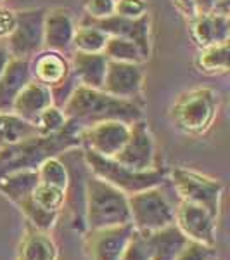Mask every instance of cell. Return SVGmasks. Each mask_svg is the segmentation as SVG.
Wrapping results in <instances>:
<instances>
[{"label":"cell","instance_id":"cell-19","mask_svg":"<svg viewBox=\"0 0 230 260\" xmlns=\"http://www.w3.org/2000/svg\"><path fill=\"white\" fill-rule=\"evenodd\" d=\"M71 73L74 80L80 85L92 87V89H100L104 82V75L107 68V57L102 52H78L73 50L69 54Z\"/></svg>","mask_w":230,"mask_h":260},{"label":"cell","instance_id":"cell-36","mask_svg":"<svg viewBox=\"0 0 230 260\" xmlns=\"http://www.w3.org/2000/svg\"><path fill=\"white\" fill-rule=\"evenodd\" d=\"M171 4H173L175 9L180 12L182 16H185L187 19H192L196 16L194 0H171Z\"/></svg>","mask_w":230,"mask_h":260},{"label":"cell","instance_id":"cell-39","mask_svg":"<svg viewBox=\"0 0 230 260\" xmlns=\"http://www.w3.org/2000/svg\"><path fill=\"white\" fill-rule=\"evenodd\" d=\"M213 12L221 16H230V0H216Z\"/></svg>","mask_w":230,"mask_h":260},{"label":"cell","instance_id":"cell-14","mask_svg":"<svg viewBox=\"0 0 230 260\" xmlns=\"http://www.w3.org/2000/svg\"><path fill=\"white\" fill-rule=\"evenodd\" d=\"M144 87V70L137 62H120L107 61L106 75H104L102 89L114 98L139 101L142 98Z\"/></svg>","mask_w":230,"mask_h":260},{"label":"cell","instance_id":"cell-25","mask_svg":"<svg viewBox=\"0 0 230 260\" xmlns=\"http://www.w3.org/2000/svg\"><path fill=\"white\" fill-rule=\"evenodd\" d=\"M39 136L31 121L23 120L16 113H0V149L28 137Z\"/></svg>","mask_w":230,"mask_h":260},{"label":"cell","instance_id":"cell-21","mask_svg":"<svg viewBox=\"0 0 230 260\" xmlns=\"http://www.w3.org/2000/svg\"><path fill=\"white\" fill-rule=\"evenodd\" d=\"M16 260H59V248L49 231L26 225Z\"/></svg>","mask_w":230,"mask_h":260},{"label":"cell","instance_id":"cell-17","mask_svg":"<svg viewBox=\"0 0 230 260\" xmlns=\"http://www.w3.org/2000/svg\"><path fill=\"white\" fill-rule=\"evenodd\" d=\"M189 31L198 47H208L213 44L228 42L230 39V16L221 14H198L189 19Z\"/></svg>","mask_w":230,"mask_h":260},{"label":"cell","instance_id":"cell-28","mask_svg":"<svg viewBox=\"0 0 230 260\" xmlns=\"http://www.w3.org/2000/svg\"><path fill=\"white\" fill-rule=\"evenodd\" d=\"M66 191L68 189H61V187L44 184L39 180V184H36L35 189H33L31 198L42 210L50 212V213H61L66 203Z\"/></svg>","mask_w":230,"mask_h":260},{"label":"cell","instance_id":"cell-26","mask_svg":"<svg viewBox=\"0 0 230 260\" xmlns=\"http://www.w3.org/2000/svg\"><path fill=\"white\" fill-rule=\"evenodd\" d=\"M102 54L107 57V61H120V62H137L142 64L145 61L140 49L132 40L121 39V37H107V42L104 45Z\"/></svg>","mask_w":230,"mask_h":260},{"label":"cell","instance_id":"cell-22","mask_svg":"<svg viewBox=\"0 0 230 260\" xmlns=\"http://www.w3.org/2000/svg\"><path fill=\"white\" fill-rule=\"evenodd\" d=\"M145 236L150 246L152 260H175L189 243V240L180 233V229L175 225V222Z\"/></svg>","mask_w":230,"mask_h":260},{"label":"cell","instance_id":"cell-13","mask_svg":"<svg viewBox=\"0 0 230 260\" xmlns=\"http://www.w3.org/2000/svg\"><path fill=\"white\" fill-rule=\"evenodd\" d=\"M133 233L132 224L106 229H87L83 251L87 260H120Z\"/></svg>","mask_w":230,"mask_h":260},{"label":"cell","instance_id":"cell-24","mask_svg":"<svg viewBox=\"0 0 230 260\" xmlns=\"http://www.w3.org/2000/svg\"><path fill=\"white\" fill-rule=\"evenodd\" d=\"M196 68L204 75H227L228 73V42L201 47L196 56Z\"/></svg>","mask_w":230,"mask_h":260},{"label":"cell","instance_id":"cell-34","mask_svg":"<svg viewBox=\"0 0 230 260\" xmlns=\"http://www.w3.org/2000/svg\"><path fill=\"white\" fill-rule=\"evenodd\" d=\"M83 9L89 18H107L114 14V0H83Z\"/></svg>","mask_w":230,"mask_h":260},{"label":"cell","instance_id":"cell-5","mask_svg":"<svg viewBox=\"0 0 230 260\" xmlns=\"http://www.w3.org/2000/svg\"><path fill=\"white\" fill-rule=\"evenodd\" d=\"M83 160H85L92 175L118 187L127 196L149 189V187L161 186L168 177L166 167L156 165L154 169L149 170H133L125 167L123 163L116 161L114 158L100 156V154L92 153L89 149H83Z\"/></svg>","mask_w":230,"mask_h":260},{"label":"cell","instance_id":"cell-40","mask_svg":"<svg viewBox=\"0 0 230 260\" xmlns=\"http://www.w3.org/2000/svg\"><path fill=\"white\" fill-rule=\"evenodd\" d=\"M2 2H4V0H0V4H2Z\"/></svg>","mask_w":230,"mask_h":260},{"label":"cell","instance_id":"cell-11","mask_svg":"<svg viewBox=\"0 0 230 260\" xmlns=\"http://www.w3.org/2000/svg\"><path fill=\"white\" fill-rule=\"evenodd\" d=\"M128 134H130L128 123L116 120L100 121V123L80 128L82 149H89L106 158H114L127 142Z\"/></svg>","mask_w":230,"mask_h":260},{"label":"cell","instance_id":"cell-7","mask_svg":"<svg viewBox=\"0 0 230 260\" xmlns=\"http://www.w3.org/2000/svg\"><path fill=\"white\" fill-rule=\"evenodd\" d=\"M132 225L142 234L154 233L175 222V207L161 187H149L128 196Z\"/></svg>","mask_w":230,"mask_h":260},{"label":"cell","instance_id":"cell-10","mask_svg":"<svg viewBox=\"0 0 230 260\" xmlns=\"http://www.w3.org/2000/svg\"><path fill=\"white\" fill-rule=\"evenodd\" d=\"M114 160L133 170H149L156 167V142L145 118L130 125L128 139Z\"/></svg>","mask_w":230,"mask_h":260},{"label":"cell","instance_id":"cell-15","mask_svg":"<svg viewBox=\"0 0 230 260\" xmlns=\"http://www.w3.org/2000/svg\"><path fill=\"white\" fill-rule=\"evenodd\" d=\"M76 30L73 12L64 7L45 9L44 16V49L69 56L73 52V35Z\"/></svg>","mask_w":230,"mask_h":260},{"label":"cell","instance_id":"cell-31","mask_svg":"<svg viewBox=\"0 0 230 260\" xmlns=\"http://www.w3.org/2000/svg\"><path fill=\"white\" fill-rule=\"evenodd\" d=\"M120 260H152L147 236L133 229L130 240H128L127 246H125L123 255H121Z\"/></svg>","mask_w":230,"mask_h":260},{"label":"cell","instance_id":"cell-8","mask_svg":"<svg viewBox=\"0 0 230 260\" xmlns=\"http://www.w3.org/2000/svg\"><path fill=\"white\" fill-rule=\"evenodd\" d=\"M44 16L45 9L16 11V26L6 40L12 57L31 59L44 50Z\"/></svg>","mask_w":230,"mask_h":260},{"label":"cell","instance_id":"cell-1","mask_svg":"<svg viewBox=\"0 0 230 260\" xmlns=\"http://www.w3.org/2000/svg\"><path fill=\"white\" fill-rule=\"evenodd\" d=\"M62 111L66 118L74 121L80 128L111 120L132 125L144 118V104L139 101L114 98L102 89H92L80 83L71 90Z\"/></svg>","mask_w":230,"mask_h":260},{"label":"cell","instance_id":"cell-38","mask_svg":"<svg viewBox=\"0 0 230 260\" xmlns=\"http://www.w3.org/2000/svg\"><path fill=\"white\" fill-rule=\"evenodd\" d=\"M216 0H194V11L198 14H211Z\"/></svg>","mask_w":230,"mask_h":260},{"label":"cell","instance_id":"cell-32","mask_svg":"<svg viewBox=\"0 0 230 260\" xmlns=\"http://www.w3.org/2000/svg\"><path fill=\"white\" fill-rule=\"evenodd\" d=\"M114 14L123 18H142L149 14L147 0H114Z\"/></svg>","mask_w":230,"mask_h":260},{"label":"cell","instance_id":"cell-3","mask_svg":"<svg viewBox=\"0 0 230 260\" xmlns=\"http://www.w3.org/2000/svg\"><path fill=\"white\" fill-rule=\"evenodd\" d=\"M87 229H106L132 224L128 196L106 180L90 175L85 182Z\"/></svg>","mask_w":230,"mask_h":260},{"label":"cell","instance_id":"cell-12","mask_svg":"<svg viewBox=\"0 0 230 260\" xmlns=\"http://www.w3.org/2000/svg\"><path fill=\"white\" fill-rule=\"evenodd\" d=\"M216 222L206 208L182 201L175 207V225L189 241L216 246Z\"/></svg>","mask_w":230,"mask_h":260},{"label":"cell","instance_id":"cell-29","mask_svg":"<svg viewBox=\"0 0 230 260\" xmlns=\"http://www.w3.org/2000/svg\"><path fill=\"white\" fill-rule=\"evenodd\" d=\"M36 175L39 180L44 184H50V186L61 187V189H68L69 186V174L68 169L64 167L57 156L47 158L36 167Z\"/></svg>","mask_w":230,"mask_h":260},{"label":"cell","instance_id":"cell-23","mask_svg":"<svg viewBox=\"0 0 230 260\" xmlns=\"http://www.w3.org/2000/svg\"><path fill=\"white\" fill-rule=\"evenodd\" d=\"M36 184H39L36 170L11 172V174L0 177V194L18 208L23 201L31 198Z\"/></svg>","mask_w":230,"mask_h":260},{"label":"cell","instance_id":"cell-37","mask_svg":"<svg viewBox=\"0 0 230 260\" xmlns=\"http://www.w3.org/2000/svg\"><path fill=\"white\" fill-rule=\"evenodd\" d=\"M11 59H12V54H11L9 47H7V42L0 40V75L6 71V68L9 66Z\"/></svg>","mask_w":230,"mask_h":260},{"label":"cell","instance_id":"cell-16","mask_svg":"<svg viewBox=\"0 0 230 260\" xmlns=\"http://www.w3.org/2000/svg\"><path fill=\"white\" fill-rule=\"evenodd\" d=\"M30 71L33 80L44 83L52 90L71 77L69 56L44 49L30 59Z\"/></svg>","mask_w":230,"mask_h":260},{"label":"cell","instance_id":"cell-6","mask_svg":"<svg viewBox=\"0 0 230 260\" xmlns=\"http://www.w3.org/2000/svg\"><path fill=\"white\" fill-rule=\"evenodd\" d=\"M168 175L182 201L206 208L213 217L218 219L221 196L225 191L221 180L204 175L198 170L185 169V167H173L168 170Z\"/></svg>","mask_w":230,"mask_h":260},{"label":"cell","instance_id":"cell-20","mask_svg":"<svg viewBox=\"0 0 230 260\" xmlns=\"http://www.w3.org/2000/svg\"><path fill=\"white\" fill-rule=\"evenodd\" d=\"M30 80V59L12 57L6 71L0 75V113H9L12 110L16 95Z\"/></svg>","mask_w":230,"mask_h":260},{"label":"cell","instance_id":"cell-33","mask_svg":"<svg viewBox=\"0 0 230 260\" xmlns=\"http://www.w3.org/2000/svg\"><path fill=\"white\" fill-rule=\"evenodd\" d=\"M215 258V246H206L201 243L189 241L175 260H213Z\"/></svg>","mask_w":230,"mask_h":260},{"label":"cell","instance_id":"cell-18","mask_svg":"<svg viewBox=\"0 0 230 260\" xmlns=\"http://www.w3.org/2000/svg\"><path fill=\"white\" fill-rule=\"evenodd\" d=\"M54 104L52 90L44 83L31 80L19 90V94L16 95L14 103H12V113H16L26 121H35L36 116L40 115L44 110H47L49 106Z\"/></svg>","mask_w":230,"mask_h":260},{"label":"cell","instance_id":"cell-4","mask_svg":"<svg viewBox=\"0 0 230 260\" xmlns=\"http://www.w3.org/2000/svg\"><path fill=\"white\" fill-rule=\"evenodd\" d=\"M218 108V92L210 87H196L177 95L170 108V120L182 134L199 137L213 127Z\"/></svg>","mask_w":230,"mask_h":260},{"label":"cell","instance_id":"cell-27","mask_svg":"<svg viewBox=\"0 0 230 260\" xmlns=\"http://www.w3.org/2000/svg\"><path fill=\"white\" fill-rule=\"evenodd\" d=\"M106 42H107V35L102 30L92 26V24L80 23V26H76L73 35V50L97 54L104 50Z\"/></svg>","mask_w":230,"mask_h":260},{"label":"cell","instance_id":"cell-9","mask_svg":"<svg viewBox=\"0 0 230 260\" xmlns=\"http://www.w3.org/2000/svg\"><path fill=\"white\" fill-rule=\"evenodd\" d=\"M82 24H92V26L99 28L106 33L107 37H121V39L132 40L137 47L140 49V52L144 54L145 61L150 57V50H152V42H150V14H145L142 18L132 19V18H123L118 14H111L107 18H85L82 19Z\"/></svg>","mask_w":230,"mask_h":260},{"label":"cell","instance_id":"cell-30","mask_svg":"<svg viewBox=\"0 0 230 260\" xmlns=\"http://www.w3.org/2000/svg\"><path fill=\"white\" fill-rule=\"evenodd\" d=\"M66 123H68V118H66L64 111L59 106H56V104H52L47 110L42 111L35 118V121H33L39 136H52V134H57L59 130L66 127Z\"/></svg>","mask_w":230,"mask_h":260},{"label":"cell","instance_id":"cell-2","mask_svg":"<svg viewBox=\"0 0 230 260\" xmlns=\"http://www.w3.org/2000/svg\"><path fill=\"white\" fill-rule=\"evenodd\" d=\"M82 148L80 127L68 120L66 127L52 136H33L0 149V177L18 170H36L44 160Z\"/></svg>","mask_w":230,"mask_h":260},{"label":"cell","instance_id":"cell-35","mask_svg":"<svg viewBox=\"0 0 230 260\" xmlns=\"http://www.w3.org/2000/svg\"><path fill=\"white\" fill-rule=\"evenodd\" d=\"M16 26V11L0 6V40H7Z\"/></svg>","mask_w":230,"mask_h":260}]
</instances>
